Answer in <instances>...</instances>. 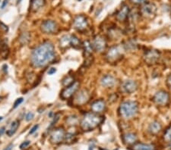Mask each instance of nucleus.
Instances as JSON below:
<instances>
[{"mask_svg":"<svg viewBox=\"0 0 171 150\" xmlns=\"http://www.w3.org/2000/svg\"><path fill=\"white\" fill-rule=\"evenodd\" d=\"M56 59L55 47L50 41H45L37 45L31 54V64L33 68L46 67Z\"/></svg>","mask_w":171,"mask_h":150,"instance_id":"obj_1","label":"nucleus"},{"mask_svg":"<svg viewBox=\"0 0 171 150\" xmlns=\"http://www.w3.org/2000/svg\"><path fill=\"white\" fill-rule=\"evenodd\" d=\"M103 118L98 113L88 112L83 116L80 122V127L83 131H90L97 128L103 122Z\"/></svg>","mask_w":171,"mask_h":150,"instance_id":"obj_2","label":"nucleus"},{"mask_svg":"<svg viewBox=\"0 0 171 150\" xmlns=\"http://www.w3.org/2000/svg\"><path fill=\"white\" fill-rule=\"evenodd\" d=\"M138 105L135 101H125L122 103L119 108L120 117L124 119H130L138 113Z\"/></svg>","mask_w":171,"mask_h":150,"instance_id":"obj_3","label":"nucleus"},{"mask_svg":"<svg viewBox=\"0 0 171 150\" xmlns=\"http://www.w3.org/2000/svg\"><path fill=\"white\" fill-rule=\"evenodd\" d=\"M90 99V92L87 89H81L78 90L74 94L72 103L76 106H82L88 103Z\"/></svg>","mask_w":171,"mask_h":150,"instance_id":"obj_4","label":"nucleus"},{"mask_svg":"<svg viewBox=\"0 0 171 150\" xmlns=\"http://www.w3.org/2000/svg\"><path fill=\"white\" fill-rule=\"evenodd\" d=\"M157 12V6L152 2H145L139 10V14L145 18L151 19L155 16Z\"/></svg>","mask_w":171,"mask_h":150,"instance_id":"obj_5","label":"nucleus"},{"mask_svg":"<svg viewBox=\"0 0 171 150\" xmlns=\"http://www.w3.org/2000/svg\"><path fill=\"white\" fill-rule=\"evenodd\" d=\"M123 55V48L120 46H111L107 52L106 59L109 62H117L121 58Z\"/></svg>","mask_w":171,"mask_h":150,"instance_id":"obj_6","label":"nucleus"},{"mask_svg":"<svg viewBox=\"0 0 171 150\" xmlns=\"http://www.w3.org/2000/svg\"><path fill=\"white\" fill-rule=\"evenodd\" d=\"M80 86V83L78 81H75L72 84H70L69 86H66L63 90V91L61 92L60 97L63 100L66 99H68L69 98L72 97L74 94L76 93V92L78 90V88Z\"/></svg>","mask_w":171,"mask_h":150,"instance_id":"obj_7","label":"nucleus"},{"mask_svg":"<svg viewBox=\"0 0 171 150\" xmlns=\"http://www.w3.org/2000/svg\"><path fill=\"white\" fill-rule=\"evenodd\" d=\"M50 140L53 144H59L63 142L66 137V131L62 127L54 128L50 134Z\"/></svg>","mask_w":171,"mask_h":150,"instance_id":"obj_8","label":"nucleus"},{"mask_svg":"<svg viewBox=\"0 0 171 150\" xmlns=\"http://www.w3.org/2000/svg\"><path fill=\"white\" fill-rule=\"evenodd\" d=\"M74 28L79 32L85 31L88 28V21L87 18L83 15H78L76 16L73 20Z\"/></svg>","mask_w":171,"mask_h":150,"instance_id":"obj_9","label":"nucleus"},{"mask_svg":"<svg viewBox=\"0 0 171 150\" xmlns=\"http://www.w3.org/2000/svg\"><path fill=\"white\" fill-rule=\"evenodd\" d=\"M41 30L45 34H53L58 31V25L55 21H43L41 25Z\"/></svg>","mask_w":171,"mask_h":150,"instance_id":"obj_10","label":"nucleus"},{"mask_svg":"<svg viewBox=\"0 0 171 150\" xmlns=\"http://www.w3.org/2000/svg\"><path fill=\"white\" fill-rule=\"evenodd\" d=\"M170 101V95L167 92L164 90H160L157 92L153 97V102L160 106H164L169 103Z\"/></svg>","mask_w":171,"mask_h":150,"instance_id":"obj_11","label":"nucleus"},{"mask_svg":"<svg viewBox=\"0 0 171 150\" xmlns=\"http://www.w3.org/2000/svg\"><path fill=\"white\" fill-rule=\"evenodd\" d=\"M92 48L93 50L98 52H103L107 47V41L105 38L100 35L96 36L92 41Z\"/></svg>","mask_w":171,"mask_h":150,"instance_id":"obj_12","label":"nucleus"},{"mask_svg":"<svg viewBox=\"0 0 171 150\" xmlns=\"http://www.w3.org/2000/svg\"><path fill=\"white\" fill-rule=\"evenodd\" d=\"M159 57H160V52L155 50H147L144 54L145 62L148 64H155L158 61Z\"/></svg>","mask_w":171,"mask_h":150,"instance_id":"obj_13","label":"nucleus"},{"mask_svg":"<svg viewBox=\"0 0 171 150\" xmlns=\"http://www.w3.org/2000/svg\"><path fill=\"white\" fill-rule=\"evenodd\" d=\"M137 88H138V85L136 82L133 80H128V81H124L121 85L122 91L128 94L133 93L134 92L136 91Z\"/></svg>","mask_w":171,"mask_h":150,"instance_id":"obj_14","label":"nucleus"},{"mask_svg":"<svg viewBox=\"0 0 171 150\" xmlns=\"http://www.w3.org/2000/svg\"><path fill=\"white\" fill-rule=\"evenodd\" d=\"M116 83V78L112 75H104L100 80V84L105 88H112Z\"/></svg>","mask_w":171,"mask_h":150,"instance_id":"obj_15","label":"nucleus"},{"mask_svg":"<svg viewBox=\"0 0 171 150\" xmlns=\"http://www.w3.org/2000/svg\"><path fill=\"white\" fill-rule=\"evenodd\" d=\"M106 108V103L103 99H98L94 101L90 105V110L94 113H100L104 111Z\"/></svg>","mask_w":171,"mask_h":150,"instance_id":"obj_16","label":"nucleus"},{"mask_svg":"<svg viewBox=\"0 0 171 150\" xmlns=\"http://www.w3.org/2000/svg\"><path fill=\"white\" fill-rule=\"evenodd\" d=\"M129 11H130V10H129V6L123 5L120 9V11H118L117 14H116V20L119 21H125L128 18Z\"/></svg>","mask_w":171,"mask_h":150,"instance_id":"obj_17","label":"nucleus"},{"mask_svg":"<svg viewBox=\"0 0 171 150\" xmlns=\"http://www.w3.org/2000/svg\"><path fill=\"white\" fill-rule=\"evenodd\" d=\"M131 150H157V147L154 144L135 143L131 146Z\"/></svg>","mask_w":171,"mask_h":150,"instance_id":"obj_18","label":"nucleus"},{"mask_svg":"<svg viewBox=\"0 0 171 150\" xmlns=\"http://www.w3.org/2000/svg\"><path fill=\"white\" fill-rule=\"evenodd\" d=\"M122 139L123 140L124 143L129 146H133V144L136 143L137 137L136 135L133 133H126L123 134L122 137Z\"/></svg>","mask_w":171,"mask_h":150,"instance_id":"obj_19","label":"nucleus"},{"mask_svg":"<svg viewBox=\"0 0 171 150\" xmlns=\"http://www.w3.org/2000/svg\"><path fill=\"white\" fill-rule=\"evenodd\" d=\"M162 129L161 125L158 121H155L151 122L150 124L148 127V131L151 133V134H154V135H157V134H159Z\"/></svg>","mask_w":171,"mask_h":150,"instance_id":"obj_20","label":"nucleus"},{"mask_svg":"<svg viewBox=\"0 0 171 150\" xmlns=\"http://www.w3.org/2000/svg\"><path fill=\"white\" fill-rule=\"evenodd\" d=\"M19 125H20V122H19V120H15V121H12L9 130L6 131V134H7L8 137H12L16 133L17 130L19 127Z\"/></svg>","mask_w":171,"mask_h":150,"instance_id":"obj_21","label":"nucleus"},{"mask_svg":"<svg viewBox=\"0 0 171 150\" xmlns=\"http://www.w3.org/2000/svg\"><path fill=\"white\" fill-rule=\"evenodd\" d=\"M59 46L62 49H66L71 46V35H64L61 37Z\"/></svg>","mask_w":171,"mask_h":150,"instance_id":"obj_22","label":"nucleus"},{"mask_svg":"<svg viewBox=\"0 0 171 150\" xmlns=\"http://www.w3.org/2000/svg\"><path fill=\"white\" fill-rule=\"evenodd\" d=\"M31 35L29 32H23L19 35V41L21 45H27L31 41Z\"/></svg>","mask_w":171,"mask_h":150,"instance_id":"obj_23","label":"nucleus"},{"mask_svg":"<svg viewBox=\"0 0 171 150\" xmlns=\"http://www.w3.org/2000/svg\"><path fill=\"white\" fill-rule=\"evenodd\" d=\"M45 5V0H31V8L33 11H37Z\"/></svg>","mask_w":171,"mask_h":150,"instance_id":"obj_24","label":"nucleus"},{"mask_svg":"<svg viewBox=\"0 0 171 150\" xmlns=\"http://www.w3.org/2000/svg\"><path fill=\"white\" fill-rule=\"evenodd\" d=\"M81 46L84 48V50H85V55L87 57H90V55H91L92 51H93V48H92V45L89 41L86 40L85 42H83V43H81Z\"/></svg>","mask_w":171,"mask_h":150,"instance_id":"obj_25","label":"nucleus"},{"mask_svg":"<svg viewBox=\"0 0 171 150\" xmlns=\"http://www.w3.org/2000/svg\"><path fill=\"white\" fill-rule=\"evenodd\" d=\"M163 139L166 143H171V125L166 128L163 134Z\"/></svg>","mask_w":171,"mask_h":150,"instance_id":"obj_26","label":"nucleus"},{"mask_svg":"<svg viewBox=\"0 0 171 150\" xmlns=\"http://www.w3.org/2000/svg\"><path fill=\"white\" fill-rule=\"evenodd\" d=\"M66 122L70 126H74L78 123V117L76 115H70L66 117Z\"/></svg>","mask_w":171,"mask_h":150,"instance_id":"obj_27","label":"nucleus"},{"mask_svg":"<svg viewBox=\"0 0 171 150\" xmlns=\"http://www.w3.org/2000/svg\"><path fill=\"white\" fill-rule=\"evenodd\" d=\"M81 46L79 39L76 35H71V46L74 48H78Z\"/></svg>","mask_w":171,"mask_h":150,"instance_id":"obj_28","label":"nucleus"},{"mask_svg":"<svg viewBox=\"0 0 171 150\" xmlns=\"http://www.w3.org/2000/svg\"><path fill=\"white\" fill-rule=\"evenodd\" d=\"M74 77L72 76H70V75H67L63 79V81H62V84L63 86H64L65 87L66 86H69L70 84H72V83L74 82Z\"/></svg>","mask_w":171,"mask_h":150,"instance_id":"obj_29","label":"nucleus"},{"mask_svg":"<svg viewBox=\"0 0 171 150\" xmlns=\"http://www.w3.org/2000/svg\"><path fill=\"white\" fill-rule=\"evenodd\" d=\"M136 43L134 42V41L133 40H129V41H127L126 43L124 45V47H125V49L126 50H135V48H136Z\"/></svg>","mask_w":171,"mask_h":150,"instance_id":"obj_30","label":"nucleus"},{"mask_svg":"<svg viewBox=\"0 0 171 150\" xmlns=\"http://www.w3.org/2000/svg\"><path fill=\"white\" fill-rule=\"evenodd\" d=\"M27 81L28 83H33L35 81V78H36V75L33 72H29L27 74Z\"/></svg>","mask_w":171,"mask_h":150,"instance_id":"obj_31","label":"nucleus"},{"mask_svg":"<svg viewBox=\"0 0 171 150\" xmlns=\"http://www.w3.org/2000/svg\"><path fill=\"white\" fill-rule=\"evenodd\" d=\"M23 101H24V99H23L22 97L18 98V99L15 101V103H14V105H13V108H18V107H19V105L23 103Z\"/></svg>","mask_w":171,"mask_h":150,"instance_id":"obj_32","label":"nucleus"},{"mask_svg":"<svg viewBox=\"0 0 171 150\" xmlns=\"http://www.w3.org/2000/svg\"><path fill=\"white\" fill-rule=\"evenodd\" d=\"M0 30L3 32L4 33H7L9 31V28L5 24H3L2 22H0Z\"/></svg>","mask_w":171,"mask_h":150,"instance_id":"obj_33","label":"nucleus"},{"mask_svg":"<svg viewBox=\"0 0 171 150\" xmlns=\"http://www.w3.org/2000/svg\"><path fill=\"white\" fill-rule=\"evenodd\" d=\"M33 117H34V115H33V113L31 112H28V113L26 114L25 120H26V121H31Z\"/></svg>","mask_w":171,"mask_h":150,"instance_id":"obj_34","label":"nucleus"},{"mask_svg":"<svg viewBox=\"0 0 171 150\" xmlns=\"http://www.w3.org/2000/svg\"><path fill=\"white\" fill-rule=\"evenodd\" d=\"M59 115H60V114H59V113H58V114H56V115H55V116L53 117H54L53 121H52L51 125H50V127H53L54 125H56V123L57 121H59Z\"/></svg>","mask_w":171,"mask_h":150,"instance_id":"obj_35","label":"nucleus"},{"mask_svg":"<svg viewBox=\"0 0 171 150\" xmlns=\"http://www.w3.org/2000/svg\"><path fill=\"white\" fill-rule=\"evenodd\" d=\"M30 144H31V141L29 140L24 141V142L20 145V149H24L27 148Z\"/></svg>","mask_w":171,"mask_h":150,"instance_id":"obj_36","label":"nucleus"},{"mask_svg":"<svg viewBox=\"0 0 171 150\" xmlns=\"http://www.w3.org/2000/svg\"><path fill=\"white\" fill-rule=\"evenodd\" d=\"M38 127H39V125H34V126L32 127L31 129V130L29 131V134H33L34 132H36L37 131V130L38 129Z\"/></svg>","mask_w":171,"mask_h":150,"instance_id":"obj_37","label":"nucleus"},{"mask_svg":"<svg viewBox=\"0 0 171 150\" xmlns=\"http://www.w3.org/2000/svg\"><path fill=\"white\" fill-rule=\"evenodd\" d=\"M130 1L132 3L138 5V4H143L144 2H145L146 0H130Z\"/></svg>","mask_w":171,"mask_h":150,"instance_id":"obj_38","label":"nucleus"},{"mask_svg":"<svg viewBox=\"0 0 171 150\" xmlns=\"http://www.w3.org/2000/svg\"><path fill=\"white\" fill-rule=\"evenodd\" d=\"M56 72V68H51L50 69H49V71H48L47 73L49 75H53V74H55Z\"/></svg>","mask_w":171,"mask_h":150,"instance_id":"obj_39","label":"nucleus"},{"mask_svg":"<svg viewBox=\"0 0 171 150\" xmlns=\"http://www.w3.org/2000/svg\"><path fill=\"white\" fill-rule=\"evenodd\" d=\"M167 83L168 86L171 87V74L169 75V77H168L167 80Z\"/></svg>","mask_w":171,"mask_h":150,"instance_id":"obj_40","label":"nucleus"},{"mask_svg":"<svg viewBox=\"0 0 171 150\" xmlns=\"http://www.w3.org/2000/svg\"><path fill=\"white\" fill-rule=\"evenodd\" d=\"M13 149V144H9V146L6 147V148L4 149L3 150H11Z\"/></svg>","mask_w":171,"mask_h":150,"instance_id":"obj_41","label":"nucleus"},{"mask_svg":"<svg viewBox=\"0 0 171 150\" xmlns=\"http://www.w3.org/2000/svg\"><path fill=\"white\" fill-rule=\"evenodd\" d=\"M8 2H9V0H4L3 3H2V6H1V8H4L6 7V6L8 5Z\"/></svg>","mask_w":171,"mask_h":150,"instance_id":"obj_42","label":"nucleus"},{"mask_svg":"<svg viewBox=\"0 0 171 150\" xmlns=\"http://www.w3.org/2000/svg\"><path fill=\"white\" fill-rule=\"evenodd\" d=\"M5 130H6V128H5V127H2L0 128V137L2 135V134L5 133Z\"/></svg>","mask_w":171,"mask_h":150,"instance_id":"obj_43","label":"nucleus"},{"mask_svg":"<svg viewBox=\"0 0 171 150\" xmlns=\"http://www.w3.org/2000/svg\"><path fill=\"white\" fill-rule=\"evenodd\" d=\"M52 115H53V112H50V114H49V115H48V116H49V117H52Z\"/></svg>","mask_w":171,"mask_h":150,"instance_id":"obj_44","label":"nucleus"},{"mask_svg":"<svg viewBox=\"0 0 171 150\" xmlns=\"http://www.w3.org/2000/svg\"><path fill=\"white\" fill-rule=\"evenodd\" d=\"M21 1V0H17V2H18V3H20Z\"/></svg>","mask_w":171,"mask_h":150,"instance_id":"obj_45","label":"nucleus"},{"mask_svg":"<svg viewBox=\"0 0 171 150\" xmlns=\"http://www.w3.org/2000/svg\"><path fill=\"white\" fill-rule=\"evenodd\" d=\"M2 119H3V117H2V116H1V117H0V121H2Z\"/></svg>","mask_w":171,"mask_h":150,"instance_id":"obj_46","label":"nucleus"},{"mask_svg":"<svg viewBox=\"0 0 171 150\" xmlns=\"http://www.w3.org/2000/svg\"><path fill=\"white\" fill-rule=\"evenodd\" d=\"M2 46V42H1V40H0V48Z\"/></svg>","mask_w":171,"mask_h":150,"instance_id":"obj_47","label":"nucleus"},{"mask_svg":"<svg viewBox=\"0 0 171 150\" xmlns=\"http://www.w3.org/2000/svg\"><path fill=\"white\" fill-rule=\"evenodd\" d=\"M78 1H81V0H78Z\"/></svg>","mask_w":171,"mask_h":150,"instance_id":"obj_48","label":"nucleus"},{"mask_svg":"<svg viewBox=\"0 0 171 150\" xmlns=\"http://www.w3.org/2000/svg\"><path fill=\"white\" fill-rule=\"evenodd\" d=\"M114 150H118V149H114Z\"/></svg>","mask_w":171,"mask_h":150,"instance_id":"obj_49","label":"nucleus"}]
</instances>
